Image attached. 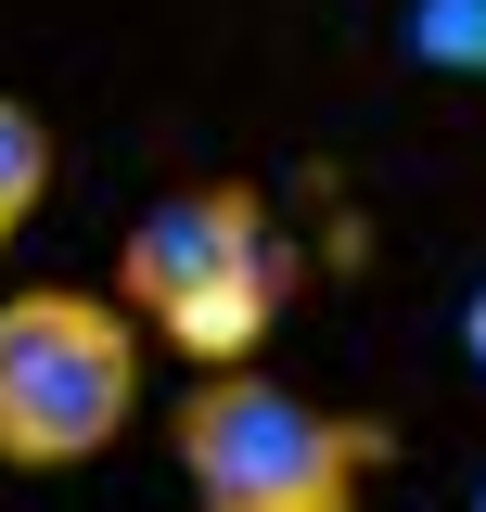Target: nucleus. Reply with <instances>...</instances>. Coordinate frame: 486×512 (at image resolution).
Returning <instances> with one entry per match:
<instances>
[{"label":"nucleus","mask_w":486,"mask_h":512,"mask_svg":"<svg viewBox=\"0 0 486 512\" xmlns=\"http://www.w3.org/2000/svg\"><path fill=\"white\" fill-rule=\"evenodd\" d=\"M180 474H192V512H359L371 474L397 461L384 423H346V410H320L295 397L282 372H205L180 397Z\"/></svg>","instance_id":"nucleus-2"},{"label":"nucleus","mask_w":486,"mask_h":512,"mask_svg":"<svg viewBox=\"0 0 486 512\" xmlns=\"http://www.w3.org/2000/svg\"><path fill=\"white\" fill-rule=\"evenodd\" d=\"M282 295H295V256L243 180H192L167 205H141V231L116 244V308L154 320L192 372H243L269 346Z\"/></svg>","instance_id":"nucleus-1"},{"label":"nucleus","mask_w":486,"mask_h":512,"mask_svg":"<svg viewBox=\"0 0 486 512\" xmlns=\"http://www.w3.org/2000/svg\"><path fill=\"white\" fill-rule=\"evenodd\" d=\"M474 359H486V295H474Z\"/></svg>","instance_id":"nucleus-6"},{"label":"nucleus","mask_w":486,"mask_h":512,"mask_svg":"<svg viewBox=\"0 0 486 512\" xmlns=\"http://www.w3.org/2000/svg\"><path fill=\"white\" fill-rule=\"evenodd\" d=\"M52 205V128H39V103H13L0 90V256L26 244V218Z\"/></svg>","instance_id":"nucleus-4"},{"label":"nucleus","mask_w":486,"mask_h":512,"mask_svg":"<svg viewBox=\"0 0 486 512\" xmlns=\"http://www.w3.org/2000/svg\"><path fill=\"white\" fill-rule=\"evenodd\" d=\"M410 64L423 77H486V0H410Z\"/></svg>","instance_id":"nucleus-5"},{"label":"nucleus","mask_w":486,"mask_h":512,"mask_svg":"<svg viewBox=\"0 0 486 512\" xmlns=\"http://www.w3.org/2000/svg\"><path fill=\"white\" fill-rule=\"evenodd\" d=\"M128 423H141V320L90 282L0 295V461L13 474H77Z\"/></svg>","instance_id":"nucleus-3"}]
</instances>
